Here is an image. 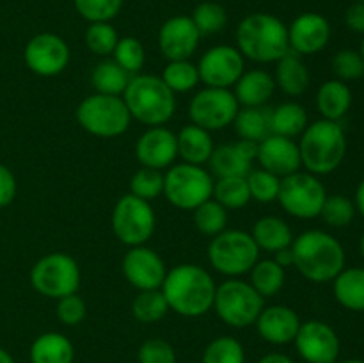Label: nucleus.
Returning <instances> with one entry per match:
<instances>
[{"instance_id":"obj_1","label":"nucleus","mask_w":364,"mask_h":363,"mask_svg":"<svg viewBox=\"0 0 364 363\" xmlns=\"http://www.w3.org/2000/svg\"><path fill=\"white\" fill-rule=\"evenodd\" d=\"M215 288V281L205 267L180 263L167 270L160 290L174 313L181 317H201L212 310Z\"/></svg>"},{"instance_id":"obj_2","label":"nucleus","mask_w":364,"mask_h":363,"mask_svg":"<svg viewBox=\"0 0 364 363\" xmlns=\"http://www.w3.org/2000/svg\"><path fill=\"white\" fill-rule=\"evenodd\" d=\"M294 265L313 283L333 281L345 269V249L323 230H308L291 242Z\"/></svg>"},{"instance_id":"obj_3","label":"nucleus","mask_w":364,"mask_h":363,"mask_svg":"<svg viewBox=\"0 0 364 363\" xmlns=\"http://www.w3.org/2000/svg\"><path fill=\"white\" fill-rule=\"evenodd\" d=\"M238 52L255 63H277L290 52L288 27L274 14L252 13L237 28Z\"/></svg>"},{"instance_id":"obj_4","label":"nucleus","mask_w":364,"mask_h":363,"mask_svg":"<svg viewBox=\"0 0 364 363\" xmlns=\"http://www.w3.org/2000/svg\"><path fill=\"white\" fill-rule=\"evenodd\" d=\"M301 162L311 174H329L336 171L347 155V137L340 121L318 120L308 125L301 134Z\"/></svg>"},{"instance_id":"obj_5","label":"nucleus","mask_w":364,"mask_h":363,"mask_svg":"<svg viewBox=\"0 0 364 363\" xmlns=\"http://www.w3.org/2000/svg\"><path fill=\"white\" fill-rule=\"evenodd\" d=\"M123 100L132 120L148 127H164L176 110V96L156 75H134L130 77Z\"/></svg>"},{"instance_id":"obj_6","label":"nucleus","mask_w":364,"mask_h":363,"mask_svg":"<svg viewBox=\"0 0 364 363\" xmlns=\"http://www.w3.org/2000/svg\"><path fill=\"white\" fill-rule=\"evenodd\" d=\"M77 121L87 134L110 139L128 130L132 116L123 96L95 93L77 107Z\"/></svg>"},{"instance_id":"obj_7","label":"nucleus","mask_w":364,"mask_h":363,"mask_svg":"<svg viewBox=\"0 0 364 363\" xmlns=\"http://www.w3.org/2000/svg\"><path fill=\"white\" fill-rule=\"evenodd\" d=\"M213 310L224 324L231 327L252 326L265 308V299L252 288L249 281L230 278L215 288Z\"/></svg>"},{"instance_id":"obj_8","label":"nucleus","mask_w":364,"mask_h":363,"mask_svg":"<svg viewBox=\"0 0 364 363\" xmlns=\"http://www.w3.org/2000/svg\"><path fill=\"white\" fill-rule=\"evenodd\" d=\"M259 249L251 233L242 230H224L212 237L208 246L210 265L224 276L237 278L249 273L258 262Z\"/></svg>"},{"instance_id":"obj_9","label":"nucleus","mask_w":364,"mask_h":363,"mask_svg":"<svg viewBox=\"0 0 364 363\" xmlns=\"http://www.w3.org/2000/svg\"><path fill=\"white\" fill-rule=\"evenodd\" d=\"M80 267L68 253H48L31 269V283L38 294L50 299L77 294L80 287Z\"/></svg>"},{"instance_id":"obj_10","label":"nucleus","mask_w":364,"mask_h":363,"mask_svg":"<svg viewBox=\"0 0 364 363\" xmlns=\"http://www.w3.org/2000/svg\"><path fill=\"white\" fill-rule=\"evenodd\" d=\"M213 180L203 166L181 162L164 174V196L180 210H194L212 198Z\"/></svg>"},{"instance_id":"obj_11","label":"nucleus","mask_w":364,"mask_h":363,"mask_svg":"<svg viewBox=\"0 0 364 363\" xmlns=\"http://www.w3.org/2000/svg\"><path fill=\"white\" fill-rule=\"evenodd\" d=\"M110 223L121 244L135 248L144 246L153 237L156 217L149 201L134 194H124L117 199Z\"/></svg>"},{"instance_id":"obj_12","label":"nucleus","mask_w":364,"mask_h":363,"mask_svg":"<svg viewBox=\"0 0 364 363\" xmlns=\"http://www.w3.org/2000/svg\"><path fill=\"white\" fill-rule=\"evenodd\" d=\"M326 198V187L316 174L297 171V173L281 178L277 201L281 203L283 210L297 219L318 217Z\"/></svg>"},{"instance_id":"obj_13","label":"nucleus","mask_w":364,"mask_h":363,"mask_svg":"<svg viewBox=\"0 0 364 363\" xmlns=\"http://www.w3.org/2000/svg\"><path fill=\"white\" fill-rule=\"evenodd\" d=\"M238 112V102L233 91L224 88H205L196 93L188 103V117L205 130H223L233 125Z\"/></svg>"},{"instance_id":"obj_14","label":"nucleus","mask_w":364,"mask_h":363,"mask_svg":"<svg viewBox=\"0 0 364 363\" xmlns=\"http://www.w3.org/2000/svg\"><path fill=\"white\" fill-rule=\"evenodd\" d=\"M196 66L199 71V80L206 84V88L230 89L245 71L244 56L238 52V48L230 45H219L206 50Z\"/></svg>"},{"instance_id":"obj_15","label":"nucleus","mask_w":364,"mask_h":363,"mask_svg":"<svg viewBox=\"0 0 364 363\" xmlns=\"http://www.w3.org/2000/svg\"><path fill=\"white\" fill-rule=\"evenodd\" d=\"M25 64L39 77H55L70 63V46L60 36L43 32L27 43L23 52Z\"/></svg>"},{"instance_id":"obj_16","label":"nucleus","mask_w":364,"mask_h":363,"mask_svg":"<svg viewBox=\"0 0 364 363\" xmlns=\"http://www.w3.org/2000/svg\"><path fill=\"white\" fill-rule=\"evenodd\" d=\"M294 342L301 358L308 363H336L340 356L338 333L322 320L301 322Z\"/></svg>"},{"instance_id":"obj_17","label":"nucleus","mask_w":364,"mask_h":363,"mask_svg":"<svg viewBox=\"0 0 364 363\" xmlns=\"http://www.w3.org/2000/svg\"><path fill=\"white\" fill-rule=\"evenodd\" d=\"M123 274L137 290H153L162 287L167 269L159 253L144 244L128 249L123 258Z\"/></svg>"},{"instance_id":"obj_18","label":"nucleus","mask_w":364,"mask_h":363,"mask_svg":"<svg viewBox=\"0 0 364 363\" xmlns=\"http://www.w3.org/2000/svg\"><path fill=\"white\" fill-rule=\"evenodd\" d=\"M198 27L191 16H173L160 27L159 48L167 60H188L199 46Z\"/></svg>"},{"instance_id":"obj_19","label":"nucleus","mask_w":364,"mask_h":363,"mask_svg":"<svg viewBox=\"0 0 364 363\" xmlns=\"http://www.w3.org/2000/svg\"><path fill=\"white\" fill-rule=\"evenodd\" d=\"M256 160L259 162L262 169L270 171L279 178L297 173L302 166L297 142L294 139L276 134H270L269 137L258 142Z\"/></svg>"},{"instance_id":"obj_20","label":"nucleus","mask_w":364,"mask_h":363,"mask_svg":"<svg viewBox=\"0 0 364 363\" xmlns=\"http://www.w3.org/2000/svg\"><path fill=\"white\" fill-rule=\"evenodd\" d=\"M331 39V23L318 13H304L288 27V43L291 52L313 56L322 52Z\"/></svg>"},{"instance_id":"obj_21","label":"nucleus","mask_w":364,"mask_h":363,"mask_svg":"<svg viewBox=\"0 0 364 363\" xmlns=\"http://www.w3.org/2000/svg\"><path fill=\"white\" fill-rule=\"evenodd\" d=\"M135 157L142 167L159 171L171 167L178 157L176 134L166 127H149L135 144Z\"/></svg>"},{"instance_id":"obj_22","label":"nucleus","mask_w":364,"mask_h":363,"mask_svg":"<svg viewBox=\"0 0 364 363\" xmlns=\"http://www.w3.org/2000/svg\"><path fill=\"white\" fill-rule=\"evenodd\" d=\"M255 324L263 340L274 345H287L297 337L301 319L290 306L274 305L263 308Z\"/></svg>"},{"instance_id":"obj_23","label":"nucleus","mask_w":364,"mask_h":363,"mask_svg":"<svg viewBox=\"0 0 364 363\" xmlns=\"http://www.w3.org/2000/svg\"><path fill=\"white\" fill-rule=\"evenodd\" d=\"M256 149H258V144L244 141V139L226 142L213 149L208 164L219 178L247 177L251 173L252 160H256Z\"/></svg>"},{"instance_id":"obj_24","label":"nucleus","mask_w":364,"mask_h":363,"mask_svg":"<svg viewBox=\"0 0 364 363\" xmlns=\"http://www.w3.org/2000/svg\"><path fill=\"white\" fill-rule=\"evenodd\" d=\"M276 91L274 77L265 70L244 71L235 84V98L238 105L263 107Z\"/></svg>"},{"instance_id":"obj_25","label":"nucleus","mask_w":364,"mask_h":363,"mask_svg":"<svg viewBox=\"0 0 364 363\" xmlns=\"http://www.w3.org/2000/svg\"><path fill=\"white\" fill-rule=\"evenodd\" d=\"M309 78H311V75H309L306 63L302 60V56L291 52V50L276 63L274 82H276V88H279L284 95H304L309 85Z\"/></svg>"},{"instance_id":"obj_26","label":"nucleus","mask_w":364,"mask_h":363,"mask_svg":"<svg viewBox=\"0 0 364 363\" xmlns=\"http://www.w3.org/2000/svg\"><path fill=\"white\" fill-rule=\"evenodd\" d=\"M176 142L178 155L183 159V162L194 164V166H203L208 162L215 149L210 132L194 123L187 125L178 132Z\"/></svg>"},{"instance_id":"obj_27","label":"nucleus","mask_w":364,"mask_h":363,"mask_svg":"<svg viewBox=\"0 0 364 363\" xmlns=\"http://www.w3.org/2000/svg\"><path fill=\"white\" fill-rule=\"evenodd\" d=\"M251 237L255 238L259 251L277 253L284 248H290L294 242V233L287 221L277 216H265L258 219L252 226Z\"/></svg>"},{"instance_id":"obj_28","label":"nucleus","mask_w":364,"mask_h":363,"mask_svg":"<svg viewBox=\"0 0 364 363\" xmlns=\"http://www.w3.org/2000/svg\"><path fill=\"white\" fill-rule=\"evenodd\" d=\"M352 105V91L345 82L327 80L316 93V109L323 120L340 121L347 116Z\"/></svg>"},{"instance_id":"obj_29","label":"nucleus","mask_w":364,"mask_h":363,"mask_svg":"<svg viewBox=\"0 0 364 363\" xmlns=\"http://www.w3.org/2000/svg\"><path fill=\"white\" fill-rule=\"evenodd\" d=\"M73 344L63 333H43L31 345V363H73Z\"/></svg>"},{"instance_id":"obj_30","label":"nucleus","mask_w":364,"mask_h":363,"mask_svg":"<svg viewBox=\"0 0 364 363\" xmlns=\"http://www.w3.org/2000/svg\"><path fill=\"white\" fill-rule=\"evenodd\" d=\"M334 298L343 308L350 312H364V269L350 267L343 269L333 280Z\"/></svg>"},{"instance_id":"obj_31","label":"nucleus","mask_w":364,"mask_h":363,"mask_svg":"<svg viewBox=\"0 0 364 363\" xmlns=\"http://www.w3.org/2000/svg\"><path fill=\"white\" fill-rule=\"evenodd\" d=\"M270 112L272 110L263 107H244L238 109L237 117H235L233 125L237 130L238 137L249 142H262L263 139L269 137L272 134V127H270Z\"/></svg>"},{"instance_id":"obj_32","label":"nucleus","mask_w":364,"mask_h":363,"mask_svg":"<svg viewBox=\"0 0 364 363\" xmlns=\"http://www.w3.org/2000/svg\"><path fill=\"white\" fill-rule=\"evenodd\" d=\"M270 127L272 134L294 139L308 127V112L301 103L284 102L270 112Z\"/></svg>"},{"instance_id":"obj_33","label":"nucleus","mask_w":364,"mask_h":363,"mask_svg":"<svg viewBox=\"0 0 364 363\" xmlns=\"http://www.w3.org/2000/svg\"><path fill=\"white\" fill-rule=\"evenodd\" d=\"M249 273H251L249 283L263 299L279 294L281 288L284 287V280H287L284 269L274 258L258 260Z\"/></svg>"},{"instance_id":"obj_34","label":"nucleus","mask_w":364,"mask_h":363,"mask_svg":"<svg viewBox=\"0 0 364 363\" xmlns=\"http://www.w3.org/2000/svg\"><path fill=\"white\" fill-rule=\"evenodd\" d=\"M130 82V75L116 63V60L105 59L92 70L91 84L100 95L121 96Z\"/></svg>"},{"instance_id":"obj_35","label":"nucleus","mask_w":364,"mask_h":363,"mask_svg":"<svg viewBox=\"0 0 364 363\" xmlns=\"http://www.w3.org/2000/svg\"><path fill=\"white\" fill-rule=\"evenodd\" d=\"M213 199L226 210L244 209L251 201V192L245 177H226L213 182Z\"/></svg>"},{"instance_id":"obj_36","label":"nucleus","mask_w":364,"mask_h":363,"mask_svg":"<svg viewBox=\"0 0 364 363\" xmlns=\"http://www.w3.org/2000/svg\"><path fill=\"white\" fill-rule=\"evenodd\" d=\"M167 312H169V306H167V301L160 288L139 290L134 302H132V313L142 324L159 322L166 317Z\"/></svg>"},{"instance_id":"obj_37","label":"nucleus","mask_w":364,"mask_h":363,"mask_svg":"<svg viewBox=\"0 0 364 363\" xmlns=\"http://www.w3.org/2000/svg\"><path fill=\"white\" fill-rule=\"evenodd\" d=\"M194 224L206 237H215L226 230L228 210L215 199H206L194 209Z\"/></svg>"},{"instance_id":"obj_38","label":"nucleus","mask_w":364,"mask_h":363,"mask_svg":"<svg viewBox=\"0 0 364 363\" xmlns=\"http://www.w3.org/2000/svg\"><path fill=\"white\" fill-rule=\"evenodd\" d=\"M162 80L174 95L192 91L201 82L198 66L191 60H169V64L164 68Z\"/></svg>"},{"instance_id":"obj_39","label":"nucleus","mask_w":364,"mask_h":363,"mask_svg":"<svg viewBox=\"0 0 364 363\" xmlns=\"http://www.w3.org/2000/svg\"><path fill=\"white\" fill-rule=\"evenodd\" d=\"M201 363H245L244 345L233 337H217L203 351Z\"/></svg>"},{"instance_id":"obj_40","label":"nucleus","mask_w":364,"mask_h":363,"mask_svg":"<svg viewBox=\"0 0 364 363\" xmlns=\"http://www.w3.org/2000/svg\"><path fill=\"white\" fill-rule=\"evenodd\" d=\"M114 60L127 71L130 77L141 73V70L144 68L146 63V52L142 43L137 38H119L116 48H114Z\"/></svg>"},{"instance_id":"obj_41","label":"nucleus","mask_w":364,"mask_h":363,"mask_svg":"<svg viewBox=\"0 0 364 363\" xmlns=\"http://www.w3.org/2000/svg\"><path fill=\"white\" fill-rule=\"evenodd\" d=\"M119 36L116 28L110 25V21H96L91 23L85 31V45L92 53L100 57L112 56L116 48Z\"/></svg>"},{"instance_id":"obj_42","label":"nucleus","mask_w":364,"mask_h":363,"mask_svg":"<svg viewBox=\"0 0 364 363\" xmlns=\"http://www.w3.org/2000/svg\"><path fill=\"white\" fill-rule=\"evenodd\" d=\"M191 18L201 36L217 34L226 27L228 21L226 9L217 2H201L196 7Z\"/></svg>"},{"instance_id":"obj_43","label":"nucleus","mask_w":364,"mask_h":363,"mask_svg":"<svg viewBox=\"0 0 364 363\" xmlns=\"http://www.w3.org/2000/svg\"><path fill=\"white\" fill-rule=\"evenodd\" d=\"M355 216V205L343 194L327 196L323 201L320 217L323 223L329 224L331 228H345L352 223Z\"/></svg>"},{"instance_id":"obj_44","label":"nucleus","mask_w":364,"mask_h":363,"mask_svg":"<svg viewBox=\"0 0 364 363\" xmlns=\"http://www.w3.org/2000/svg\"><path fill=\"white\" fill-rule=\"evenodd\" d=\"M130 194L151 201L159 196L164 194V174L159 169L151 167H141L135 171V174L130 180Z\"/></svg>"},{"instance_id":"obj_45","label":"nucleus","mask_w":364,"mask_h":363,"mask_svg":"<svg viewBox=\"0 0 364 363\" xmlns=\"http://www.w3.org/2000/svg\"><path fill=\"white\" fill-rule=\"evenodd\" d=\"M251 192V199L259 203H272L277 199L281 187V178L265 169H255L245 177Z\"/></svg>"},{"instance_id":"obj_46","label":"nucleus","mask_w":364,"mask_h":363,"mask_svg":"<svg viewBox=\"0 0 364 363\" xmlns=\"http://www.w3.org/2000/svg\"><path fill=\"white\" fill-rule=\"evenodd\" d=\"M75 9L91 23L110 21L119 14L123 0H73Z\"/></svg>"},{"instance_id":"obj_47","label":"nucleus","mask_w":364,"mask_h":363,"mask_svg":"<svg viewBox=\"0 0 364 363\" xmlns=\"http://www.w3.org/2000/svg\"><path fill=\"white\" fill-rule=\"evenodd\" d=\"M333 71L338 80L348 82L364 77V60L358 50H340L333 57Z\"/></svg>"},{"instance_id":"obj_48","label":"nucleus","mask_w":364,"mask_h":363,"mask_svg":"<svg viewBox=\"0 0 364 363\" xmlns=\"http://www.w3.org/2000/svg\"><path fill=\"white\" fill-rule=\"evenodd\" d=\"M139 363H176V351L162 338H148L137 352Z\"/></svg>"},{"instance_id":"obj_49","label":"nucleus","mask_w":364,"mask_h":363,"mask_svg":"<svg viewBox=\"0 0 364 363\" xmlns=\"http://www.w3.org/2000/svg\"><path fill=\"white\" fill-rule=\"evenodd\" d=\"M57 319L64 324V326H77L85 319L87 313V306H85L84 299L77 294L64 295V298L57 299Z\"/></svg>"},{"instance_id":"obj_50","label":"nucleus","mask_w":364,"mask_h":363,"mask_svg":"<svg viewBox=\"0 0 364 363\" xmlns=\"http://www.w3.org/2000/svg\"><path fill=\"white\" fill-rule=\"evenodd\" d=\"M16 196V178L7 166L0 164V209L11 205Z\"/></svg>"},{"instance_id":"obj_51","label":"nucleus","mask_w":364,"mask_h":363,"mask_svg":"<svg viewBox=\"0 0 364 363\" xmlns=\"http://www.w3.org/2000/svg\"><path fill=\"white\" fill-rule=\"evenodd\" d=\"M345 25L358 34H364V2L355 0V4L345 11Z\"/></svg>"},{"instance_id":"obj_52","label":"nucleus","mask_w":364,"mask_h":363,"mask_svg":"<svg viewBox=\"0 0 364 363\" xmlns=\"http://www.w3.org/2000/svg\"><path fill=\"white\" fill-rule=\"evenodd\" d=\"M274 260H276V262L279 263L283 269L294 265V255H291V248H284V249H281V251L274 253Z\"/></svg>"},{"instance_id":"obj_53","label":"nucleus","mask_w":364,"mask_h":363,"mask_svg":"<svg viewBox=\"0 0 364 363\" xmlns=\"http://www.w3.org/2000/svg\"><path fill=\"white\" fill-rule=\"evenodd\" d=\"M258 363H295L290 356L281 354V352H270V354H265Z\"/></svg>"},{"instance_id":"obj_54","label":"nucleus","mask_w":364,"mask_h":363,"mask_svg":"<svg viewBox=\"0 0 364 363\" xmlns=\"http://www.w3.org/2000/svg\"><path fill=\"white\" fill-rule=\"evenodd\" d=\"M355 210H359V214L364 217V178L359 182L358 189H355Z\"/></svg>"},{"instance_id":"obj_55","label":"nucleus","mask_w":364,"mask_h":363,"mask_svg":"<svg viewBox=\"0 0 364 363\" xmlns=\"http://www.w3.org/2000/svg\"><path fill=\"white\" fill-rule=\"evenodd\" d=\"M0 363H14L13 356H11L4 347H0Z\"/></svg>"},{"instance_id":"obj_56","label":"nucleus","mask_w":364,"mask_h":363,"mask_svg":"<svg viewBox=\"0 0 364 363\" xmlns=\"http://www.w3.org/2000/svg\"><path fill=\"white\" fill-rule=\"evenodd\" d=\"M341 363H364V362H363V359L352 358V359H345V362H341Z\"/></svg>"},{"instance_id":"obj_57","label":"nucleus","mask_w":364,"mask_h":363,"mask_svg":"<svg viewBox=\"0 0 364 363\" xmlns=\"http://www.w3.org/2000/svg\"><path fill=\"white\" fill-rule=\"evenodd\" d=\"M359 249H361V255L364 256V233H363L361 241H359Z\"/></svg>"},{"instance_id":"obj_58","label":"nucleus","mask_w":364,"mask_h":363,"mask_svg":"<svg viewBox=\"0 0 364 363\" xmlns=\"http://www.w3.org/2000/svg\"><path fill=\"white\" fill-rule=\"evenodd\" d=\"M359 53H361V57H363V60H364V38H363V41H361V50H359Z\"/></svg>"},{"instance_id":"obj_59","label":"nucleus","mask_w":364,"mask_h":363,"mask_svg":"<svg viewBox=\"0 0 364 363\" xmlns=\"http://www.w3.org/2000/svg\"><path fill=\"white\" fill-rule=\"evenodd\" d=\"M358 2H364V0H358Z\"/></svg>"}]
</instances>
